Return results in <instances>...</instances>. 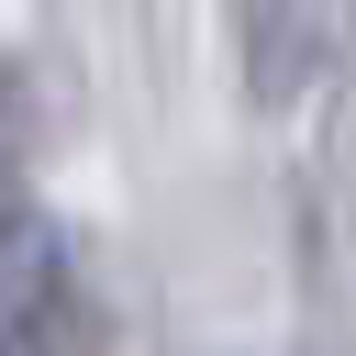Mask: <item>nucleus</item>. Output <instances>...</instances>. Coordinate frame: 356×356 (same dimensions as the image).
<instances>
[{
    "mask_svg": "<svg viewBox=\"0 0 356 356\" xmlns=\"http://www.w3.org/2000/svg\"><path fill=\"white\" fill-rule=\"evenodd\" d=\"M67 300H78L67 234H56L44 211H22V222H11V267H0V334H11V356H56V345H67Z\"/></svg>",
    "mask_w": 356,
    "mask_h": 356,
    "instance_id": "obj_1",
    "label": "nucleus"
}]
</instances>
